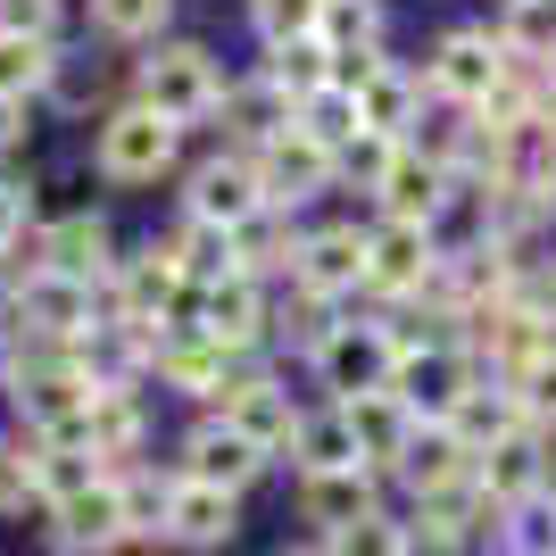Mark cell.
I'll use <instances>...</instances> for the list:
<instances>
[{
  "label": "cell",
  "mask_w": 556,
  "mask_h": 556,
  "mask_svg": "<svg viewBox=\"0 0 556 556\" xmlns=\"http://www.w3.org/2000/svg\"><path fill=\"white\" fill-rule=\"evenodd\" d=\"M391 391L407 399V416L448 424L465 399L482 391V374H473V357H465L457 341H441V349H407V357H399V374H391Z\"/></svg>",
  "instance_id": "1"
},
{
  "label": "cell",
  "mask_w": 556,
  "mask_h": 556,
  "mask_svg": "<svg viewBox=\"0 0 556 556\" xmlns=\"http://www.w3.org/2000/svg\"><path fill=\"white\" fill-rule=\"evenodd\" d=\"M216 67H208V50L200 42H166L150 67H141V109H159L166 125H191V116H208L216 109Z\"/></svg>",
  "instance_id": "2"
},
{
  "label": "cell",
  "mask_w": 556,
  "mask_h": 556,
  "mask_svg": "<svg viewBox=\"0 0 556 556\" xmlns=\"http://www.w3.org/2000/svg\"><path fill=\"white\" fill-rule=\"evenodd\" d=\"M175 134H184V125H166L159 109H116L109 125H100V175H109V184H150V175L175 159Z\"/></svg>",
  "instance_id": "3"
},
{
  "label": "cell",
  "mask_w": 556,
  "mask_h": 556,
  "mask_svg": "<svg viewBox=\"0 0 556 556\" xmlns=\"http://www.w3.org/2000/svg\"><path fill=\"white\" fill-rule=\"evenodd\" d=\"M250 166H257V191H266V208H300V200H316V191L341 175V159H332L325 141H307L300 125H291L282 141H266Z\"/></svg>",
  "instance_id": "4"
},
{
  "label": "cell",
  "mask_w": 556,
  "mask_h": 556,
  "mask_svg": "<svg viewBox=\"0 0 556 556\" xmlns=\"http://www.w3.org/2000/svg\"><path fill=\"white\" fill-rule=\"evenodd\" d=\"M316 374H325L341 399H366V391H391V374H399V349L382 325H341L325 349H316Z\"/></svg>",
  "instance_id": "5"
},
{
  "label": "cell",
  "mask_w": 556,
  "mask_h": 556,
  "mask_svg": "<svg viewBox=\"0 0 556 556\" xmlns=\"http://www.w3.org/2000/svg\"><path fill=\"white\" fill-rule=\"evenodd\" d=\"M498 75H507V50L490 42V34H441L424 84H432L441 100H457V109H482V100L498 92Z\"/></svg>",
  "instance_id": "6"
},
{
  "label": "cell",
  "mask_w": 556,
  "mask_h": 556,
  "mask_svg": "<svg viewBox=\"0 0 556 556\" xmlns=\"http://www.w3.org/2000/svg\"><path fill=\"white\" fill-rule=\"evenodd\" d=\"M441 275V250H432V225H391L366 232V282L374 291H432Z\"/></svg>",
  "instance_id": "7"
},
{
  "label": "cell",
  "mask_w": 556,
  "mask_h": 556,
  "mask_svg": "<svg viewBox=\"0 0 556 556\" xmlns=\"http://www.w3.org/2000/svg\"><path fill=\"white\" fill-rule=\"evenodd\" d=\"M250 216H266V191H257V166L250 159H216V166L191 175V225L241 232Z\"/></svg>",
  "instance_id": "8"
},
{
  "label": "cell",
  "mask_w": 556,
  "mask_h": 556,
  "mask_svg": "<svg viewBox=\"0 0 556 556\" xmlns=\"http://www.w3.org/2000/svg\"><path fill=\"white\" fill-rule=\"evenodd\" d=\"M225 424L257 448V457H266V448H291V441H300V407H291L275 382H257V374L225 382Z\"/></svg>",
  "instance_id": "9"
},
{
  "label": "cell",
  "mask_w": 556,
  "mask_h": 556,
  "mask_svg": "<svg viewBox=\"0 0 556 556\" xmlns=\"http://www.w3.org/2000/svg\"><path fill=\"white\" fill-rule=\"evenodd\" d=\"M374 191H382V216H391V225H432V216L448 208V166H432L424 150H399Z\"/></svg>",
  "instance_id": "10"
},
{
  "label": "cell",
  "mask_w": 556,
  "mask_h": 556,
  "mask_svg": "<svg viewBox=\"0 0 556 556\" xmlns=\"http://www.w3.org/2000/svg\"><path fill=\"white\" fill-rule=\"evenodd\" d=\"M349 432H357V465H399L407 441H416V416L399 391H366V399H341Z\"/></svg>",
  "instance_id": "11"
},
{
  "label": "cell",
  "mask_w": 556,
  "mask_h": 556,
  "mask_svg": "<svg viewBox=\"0 0 556 556\" xmlns=\"http://www.w3.org/2000/svg\"><path fill=\"white\" fill-rule=\"evenodd\" d=\"M59 523H50V540H59V548H116V540H125V490L116 482H92V490H75V498H59Z\"/></svg>",
  "instance_id": "12"
},
{
  "label": "cell",
  "mask_w": 556,
  "mask_h": 556,
  "mask_svg": "<svg viewBox=\"0 0 556 556\" xmlns=\"http://www.w3.org/2000/svg\"><path fill=\"white\" fill-rule=\"evenodd\" d=\"M473 473H482V490L498 498V507H523L532 490H548V441L523 424L515 441H498L490 457H473Z\"/></svg>",
  "instance_id": "13"
},
{
  "label": "cell",
  "mask_w": 556,
  "mask_h": 556,
  "mask_svg": "<svg viewBox=\"0 0 556 556\" xmlns=\"http://www.w3.org/2000/svg\"><path fill=\"white\" fill-rule=\"evenodd\" d=\"M17 316L34 332H50V341H67V332L92 325V282H67V275H50V266H34L17 291Z\"/></svg>",
  "instance_id": "14"
},
{
  "label": "cell",
  "mask_w": 556,
  "mask_h": 556,
  "mask_svg": "<svg viewBox=\"0 0 556 556\" xmlns=\"http://www.w3.org/2000/svg\"><path fill=\"white\" fill-rule=\"evenodd\" d=\"M200 341H216V349H250L257 332H266V291H257L250 275H225V282H208L200 291Z\"/></svg>",
  "instance_id": "15"
},
{
  "label": "cell",
  "mask_w": 556,
  "mask_h": 556,
  "mask_svg": "<svg viewBox=\"0 0 556 556\" xmlns=\"http://www.w3.org/2000/svg\"><path fill=\"white\" fill-rule=\"evenodd\" d=\"M257 448L241 441V432H232V424H200V432H191L184 441V482H208V490H241L257 473Z\"/></svg>",
  "instance_id": "16"
},
{
  "label": "cell",
  "mask_w": 556,
  "mask_h": 556,
  "mask_svg": "<svg viewBox=\"0 0 556 556\" xmlns=\"http://www.w3.org/2000/svg\"><path fill=\"white\" fill-rule=\"evenodd\" d=\"M34 257L67 282H92V275H109V225H100V216H59V225L34 241Z\"/></svg>",
  "instance_id": "17"
},
{
  "label": "cell",
  "mask_w": 556,
  "mask_h": 556,
  "mask_svg": "<svg viewBox=\"0 0 556 556\" xmlns=\"http://www.w3.org/2000/svg\"><path fill=\"white\" fill-rule=\"evenodd\" d=\"M166 532L184 540V548H225V540L241 532V515H232V490H208V482H175Z\"/></svg>",
  "instance_id": "18"
},
{
  "label": "cell",
  "mask_w": 556,
  "mask_h": 556,
  "mask_svg": "<svg viewBox=\"0 0 556 556\" xmlns=\"http://www.w3.org/2000/svg\"><path fill=\"white\" fill-rule=\"evenodd\" d=\"M300 507H307V523L349 532V523H366V515H374V473H366V465H349V473H307Z\"/></svg>",
  "instance_id": "19"
},
{
  "label": "cell",
  "mask_w": 556,
  "mask_h": 556,
  "mask_svg": "<svg viewBox=\"0 0 556 556\" xmlns=\"http://www.w3.org/2000/svg\"><path fill=\"white\" fill-rule=\"evenodd\" d=\"M399 473L416 482V498H432V490H448V482H465V473H473V448H465L448 424H416V441H407Z\"/></svg>",
  "instance_id": "20"
},
{
  "label": "cell",
  "mask_w": 556,
  "mask_h": 556,
  "mask_svg": "<svg viewBox=\"0 0 556 556\" xmlns=\"http://www.w3.org/2000/svg\"><path fill=\"white\" fill-rule=\"evenodd\" d=\"M300 282L307 291H349V282H366V232L357 225H332V232H316V241H307L300 250Z\"/></svg>",
  "instance_id": "21"
},
{
  "label": "cell",
  "mask_w": 556,
  "mask_h": 556,
  "mask_svg": "<svg viewBox=\"0 0 556 556\" xmlns=\"http://www.w3.org/2000/svg\"><path fill=\"white\" fill-rule=\"evenodd\" d=\"M266 84H275L291 109L300 100H316L332 84V50H325V34H307V42H266Z\"/></svg>",
  "instance_id": "22"
},
{
  "label": "cell",
  "mask_w": 556,
  "mask_h": 556,
  "mask_svg": "<svg viewBox=\"0 0 556 556\" xmlns=\"http://www.w3.org/2000/svg\"><path fill=\"white\" fill-rule=\"evenodd\" d=\"M357 125H366V134H382V141H399L407 134V125H416V75H399V67H382V75H366V84H357Z\"/></svg>",
  "instance_id": "23"
},
{
  "label": "cell",
  "mask_w": 556,
  "mask_h": 556,
  "mask_svg": "<svg viewBox=\"0 0 556 556\" xmlns=\"http://www.w3.org/2000/svg\"><path fill=\"white\" fill-rule=\"evenodd\" d=\"M225 116H232V134L250 141V159H257L266 141H282V134H291V116H300V109H291V100H282L275 84H266V75H257V84L225 92Z\"/></svg>",
  "instance_id": "24"
},
{
  "label": "cell",
  "mask_w": 556,
  "mask_h": 556,
  "mask_svg": "<svg viewBox=\"0 0 556 556\" xmlns=\"http://www.w3.org/2000/svg\"><path fill=\"white\" fill-rule=\"evenodd\" d=\"M166 300H184V266H175V241H150V250L134 257V275H125V307H116V316H125V325H150V307H166Z\"/></svg>",
  "instance_id": "25"
},
{
  "label": "cell",
  "mask_w": 556,
  "mask_h": 556,
  "mask_svg": "<svg viewBox=\"0 0 556 556\" xmlns=\"http://www.w3.org/2000/svg\"><path fill=\"white\" fill-rule=\"evenodd\" d=\"M291 457H300V482H307V473H349V465H357V432H349V416H341V407H332V416H300Z\"/></svg>",
  "instance_id": "26"
},
{
  "label": "cell",
  "mask_w": 556,
  "mask_h": 556,
  "mask_svg": "<svg viewBox=\"0 0 556 556\" xmlns=\"http://www.w3.org/2000/svg\"><path fill=\"white\" fill-rule=\"evenodd\" d=\"M84 432H92V457H134L141 448V407L116 382H100L92 407H84Z\"/></svg>",
  "instance_id": "27"
},
{
  "label": "cell",
  "mask_w": 556,
  "mask_h": 556,
  "mask_svg": "<svg viewBox=\"0 0 556 556\" xmlns=\"http://www.w3.org/2000/svg\"><path fill=\"white\" fill-rule=\"evenodd\" d=\"M448 432H457L473 457H490L498 441H515V432H523V416H515V399H507V391H473L457 416H448Z\"/></svg>",
  "instance_id": "28"
},
{
  "label": "cell",
  "mask_w": 556,
  "mask_h": 556,
  "mask_svg": "<svg viewBox=\"0 0 556 556\" xmlns=\"http://www.w3.org/2000/svg\"><path fill=\"white\" fill-rule=\"evenodd\" d=\"M159 374L175 391H200V399H225V349L216 341H159Z\"/></svg>",
  "instance_id": "29"
},
{
  "label": "cell",
  "mask_w": 556,
  "mask_h": 556,
  "mask_svg": "<svg viewBox=\"0 0 556 556\" xmlns=\"http://www.w3.org/2000/svg\"><path fill=\"white\" fill-rule=\"evenodd\" d=\"M498 50H507V59H532V67H556V0H507Z\"/></svg>",
  "instance_id": "30"
},
{
  "label": "cell",
  "mask_w": 556,
  "mask_h": 556,
  "mask_svg": "<svg viewBox=\"0 0 556 556\" xmlns=\"http://www.w3.org/2000/svg\"><path fill=\"white\" fill-rule=\"evenodd\" d=\"M300 250H307V241H300V232H282L275 225V216H250V225H241V232H232V257H241V275H282V266H291V275H300Z\"/></svg>",
  "instance_id": "31"
},
{
  "label": "cell",
  "mask_w": 556,
  "mask_h": 556,
  "mask_svg": "<svg viewBox=\"0 0 556 556\" xmlns=\"http://www.w3.org/2000/svg\"><path fill=\"white\" fill-rule=\"evenodd\" d=\"M507 399H515V416L532 424V432H556V341L540 349L532 366L507 374Z\"/></svg>",
  "instance_id": "32"
},
{
  "label": "cell",
  "mask_w": 556,
  "mask_h": 556,
  "mask_svg": "<svg viewBox=\"0 0 556 556\" xmlns=\"http://www.w3.org/2000/svg\"><path fill=\"white\" fill-rule=\"evenodd\" d=\"M300 134H307V141H325L332 159H341V150L366 134V125H357V100H349L341 84H325L316 100H300Z\"/></svg>",
  "instance_id": "33"
},
{
  "label": "cell",
  "mask_w": 556,
  "mask_h": 556,
  "mask_svg": "<svg viewBox=\"0 0 556 556\" xmlns=\"http://www.w3.org/2000/svg\"><path fill=\"white\" fill-rule=\"evenodd\" d=\"M175 266H184V282H225V275H241L232 266V232H216V225H184V241H175Z\"/></svg>",
  "instance_id": "34"
},
{
  "label": "cell",
  "mask_w": 556,
  "mask_h": 556,
  "mask_svg": "<svg viewBox=\"0 0 556 556\" xmlns=\"http://www.w3.org/2000/svg\"><path fill=\"white\" fill-rule=\"evenodd\" d=\"M50 75H59L50 42H25V34H0V100H25V92H42Z\"/></svg>",
  "instance_id": "35"
},
{
  "label": "cell",
  "mask_w": 556,
  "mask_h": 556,
  "mask_svg": "<svg viewBox=\"0 0 556 556\" xmlns=\"http://www.w3.org/2000/svg\"><path fill=\"white\" fill-rule=\"evenodd\" d=\"M92 448H34V490H42L50 507L59 498H75V490H92Z\"/></svg>",
  "instance_id": "36"
},
{
  "label": "cell",
  "mask_w": 556,
  "mask_h": 556,
  "mask_svg": "<svg viewBox=\"0 0 556 556\" xmlns=\"http://www.w3.org/2000/svg\"><path fill=\"white\" fill-rule=\"evenodd\" d=\"M125 490V532H166V507H175V482H159V473H134Z\"/></svg>",
  "instance_id": "37"
},
{
  "label": "cell",
  "mask_w": 556,
  "mask_h": 556,
  "mask_svg": "<svg viewBox=\"0 0 556 556\" xmlns=\"http://www.w3.org/2000/svg\"><path fill=\"white\" fill-rule=\"evenodd\" d=\"M325 25V0H257V34L266 42H307Z\"/></svg>",
  "instance_id": "38"
},
{
  "label": "cell",
  "mask_w": 556,
  "mask_h": 556,
  "mask_svg": "<svg viewBox=\"0 0 556 556\" xmlns=\"http://www.w3.org/2000/svg\"><path fill=\"white\" fill-rule=\"evenodd\" d=\"M325 50H366L374 42V0H325Z\"/></svg>",
  "instance_id": "39"
},
{
  "label": "cell",
  "mask_w": 556,
  "mask_h": 556,
  "mask_svg": "<svg viewBox=\"0 0 556 556\" xmlns=\"http://www.w3.org/2000/svg\"><path fill=\"white\" fill-rule=\"evenodd\" d=\"M92 17H100V34H116V42H134V34H159L166 0H92Z\"/></svg>",
  "instance_id": "40"
},
{
  "label": "cell",
  "mask_w": 556,
  "mask_h": 556,
  "mask_svg": "<svg viewBox=\"0 0 556 556\" xmlns=\"http://www.w3.org/2000/svg\"><path fill=\"white\" fill-rule=\"evenodd\" d=\"M399 523H382V515H366V523H349V532L325 540V556H399Z\"/></svg>",
  "instance_id": "41"
},
{
  "label": "cell",
  "mask_w": 556,
  "mask_h": 556,
  "mask_svg": "<svg viewBox=\"0 0 556 556\" xmlns=\"http://www.w3.org/2000/svg\"><path fill=\"white\" fill-rule=\"evenodd\" d=\"M50 25H59V0H0V34L50 42Z\"/></svg>",
  "instance_id": "42"
},
{
  "label": "cell",
  "mask_w": 556,
  "mask_h": 556,
  "mask_svg": "<svg viewBox=\"0 0 556 556\" xmlns=\"http://www.w3.org/2000/svg\"><path fill=\"white\" fill-rule=\"evenodd\" d=\"M25 490H34V457H25L17 441H0V515H17Z\"/></svg>",
  "instance_id": "43"
},
{
  "label": "cell",
  "mask_w": 556,
  "mask_h": 556,
  "mask_svg": "<svg viewBox=\"0 0 556 556\" xmlns=\"http://www.w3.org/2000/svg\"><path fill=\"white\" fill-rule=\"evenodd\" d=\"M17 232H25V191H17V184H0V257L17 250Z\"/></svg>",
  "instance_id": "44"
},
{
  "label": "cell",
  "mask_w": 556,
  "mask_h": 556,
  "mask_svg": "<svg viewBox=\"0 0 556 556\" xmlns=\"http://www.w3.org/2000/svg\"><path fill=\"white\" fill-rule=\"evenodd\" d=\"M532 134H540V141H556V75L540 84V100H532Z\"/></svg>",
  "instance_id": "45"
},
{
  "label": "cell",
  "mask_w": 556,
  "mask_h": 556,
  "mask_svg": "<svg viewBox=\"0 0 556 556\" xmlns=\"http://www.w3.org/2000/svg\"><path fill=\"white\" fill-rule=\"evenodd\" d=\"M532 191H540V200H548V216H556V141H548V150H540V166H532Z\"/></svg>",
  "instance_id": "46"
},
{
  "label": "cell",
  "mask_w": 556,
  "mask_h": 556,
  "mask_svg": "<svg viewBox=\"0 0 556 556\" xmlns=\"http://www.w3.org/2000/svg\"><path fill=\"white\" fill-rule=\"evenodd\" d=\"M17 134H25V100H0V150H17Z\"/></svg>",
  "instance_id": "47"
},
{
  "label": "cell",
  "mask_w": 556,
  "mask_h": 556,
  "mask_svg": "<svg viewBox=\"0 0 556 556\" xmlns=\"http://www.w3.org/2000/svg\"><path fill=\"white\" fill-rule=\"evenodd\" d=\"M9 374H17V332L0 325V382H9Z\"/></svg>",
  "instance_id": "48"
}]
</instances>
